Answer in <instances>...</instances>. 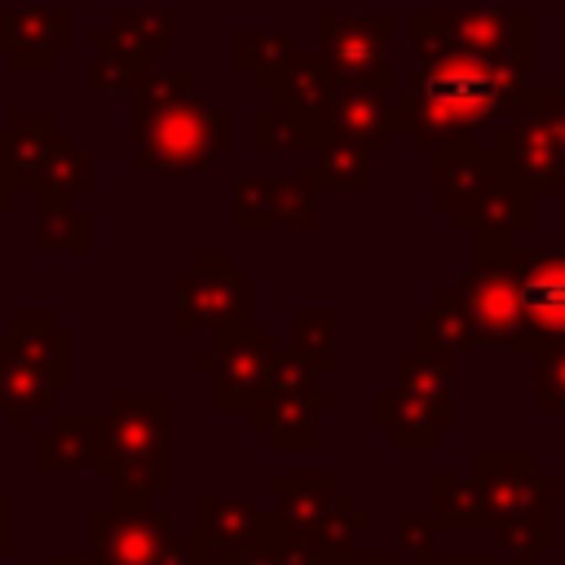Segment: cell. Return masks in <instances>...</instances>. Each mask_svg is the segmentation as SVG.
Masks as SVG:
<instances>
[{
	"mask_svg": "<svg viewBox=\"0 0 565 565\" xmlns=\"http://www.w3.org/2000/svg\"><path fill=\"white\" fill-rule=\"evenodd\" d=\"M530 75L468 49L428 53L415 66L411 88H393L397 132L419 154H441L455 146H477V132L499 115L521 110Z\"/></svg>",
	"mask_w": 565,
	"mask_h": 565,
	"instance_id": "6da1fadb",
	"label": "cell"
},
{
	"mask_svg": "<svg viewBox=\"0 0 565 565\" xmlns=\"http://www.w3.org/2000/svg\"><path fill=\"white\" fill-rule=\"evenodd\" d=\"M172 393L168 388H119L97 428L93 468L115 481V490L132 494H168L172 490Z\"/></svg>",
	"mask_w": 565,
	"mask_h": 565,
	"instance_id": "7a4b0ae2",
	"label": "cell"
},
{
	"mask_svg": "<svg viewBox=\"0 0 565 565\" xmlns=\"http://www.w3.org/2000/svg\"><path fill=\"white\" fill-rule=\"evenodd\" d=\"M472 477L512 565H534L556 547V477L530 450H477Z\"/></svg>",
	"mask_w": 565,
	"mask_h": 565,
	"instance_id": "3957f363",
	"label": "cell"
},
{
	"mask_svg": "<svg viewBox=\"0 0 565 565\" xmlns=\"http://www.w3.org/2000/svg\"><path fill=\"white\" fill-rule=\"evenodd\" d=\"M75 384V340L44 309H18L0 331V415L13 433H31L35 415Z\"/></svg>",
	"mask_w": 565,
	"mask_h": 565,
	"instance_id": "277c9868",
	"label": "cell"
},
{
	"mask_svg": "<svg viewBox=\"0 0 565 565\" xmlns=\"http://www.w3.org/2000/svg\"><path fill=\"white\" fill-rule=\"evenodd\" d=\"M234 110L216 106L212 93L194 88L190 97L137 110L132 115V172H207L221 154L234 150Z\"/></svg>",
	"mask_w": 565,
	"mask_h": 565,
	"instance_id": "5b68a950",
	"label": "cell"
},
{
	"mask_svg": "<svg viewBox=\"0 0 565 565\" xmlns=\"http://www.w3.org/2000/svg\"><path fill=\"white\" fill-rule=\"evenodd\" d=\"M278 512L274 521L282 525L287 539L327 552V547H353L358 534L375 530V516L358 508L349 490L335 486L327 468H278L269 477Z\"/></svg>",
	"mask_w": 565,
	"mask_h": 565,
	"instance_id": "8992f818",
	"label": "cell"
},
{
	"mask_svg": "<svg viewBox=\"0 0 565 565\" xmlns=\"http://www.w3.org/2000/svg\"><path fill=\"white\" fill-rule=\"evenodd\" d=\"M172 331L199 335V331H234L252 327L256 313V274L243 269L225 247H199L177 274H172Z\"/></svg>",
	"mask_w": 565,
	"mask_h": 565,
	"instance_id": "52a82bcc",
	"label": "cell"
},
{
	"mask_svg": "<svg viewBox=\"0 0 565 565\" xmlns=\"http://www.w3.org/2000/svg\"><path fill=\"white\" fill-rule=\"evenodd\" d=\"M411 31L419 57L468 49L530 75L539 53V18L530 9H415Z\"/></svg>",
	"mask_w": 565,
	"mask_h": 565,
	"instance_id": "ba28073f",
	"label": "cell"
},
{
	"mask_svg": "<svg viewBox=\"0 0 565 565\" xmlns=\"http://www.w3.org/2000/svg\"><path fill=\"white\" fill-rule=\"evenodd\" d=\"M93 556L97 565H194L199 539L177 534L150 494L115 490L110 508L93 516Z\"/></svg>",
	"mask_w": 565,
	"mask_h": 565,
	"instance_id": "9c48e42d",
	"label": "cell"
},
{
	"mask_svg": "<svg viewBox=\"0 0 565 565\" xmlns=\"http://www.w3.org/2000/svg\"><path fill=\"white\" fill-rule=\"evenodd\" d=\"M331 411H335V393L318 388V375L296 353H278L265 393L252 406V428L269 437L278 455H309L318 441V419Z\"/></svg>",
	"mask_w": 565,
	"mask_h": 565,
	"instance_id": "30bf717a",
	"label": "cell"
},
{
	"mask_svg": "<svg viewBox=\"0 0 565 565\" xmlns=\"http://www.w3.org/2000/svg\"><path fill=\"white\" fill-rule=\"evenodd\" d=\"M313 35L318 57L331 75V84H371V88H397V75L388 66V35H393V9L371 13H335L313 9Z\"/></svg>",
	"mask_w": 565,
	"mask_h": 565,
	"instance_id": "8fae6325",
	"label": "cell"
},
{
	"mask_svg": "<svg viewBox=\"0 0 565 565\" xmlns=\"http://www.w3.org/2000/svg\"><path fill=\"white\" fill-rule=\"evenodd\" d=\"M278 340L274 331L260 327H234V331H212V344L190 358L199 375H212V411L221 415H252V406L265 393V380L278 362Z\"/></svg>",
	"mask_w": 565,
	"mask_h": 565,
	"instance_id": "7c38bea8",
	"label": "cell"
},
{
	"mask_svg": "<svg viewBox=\"0 0 565 565\" xmlns=\"http://www.w3.org/2000/svg\"><path fill=\"white\" fill-rule=\"evenodd\" d=\"M512 260H472L455 282V296L477 331V349H516V353L534 349V331L521 313Z\"/></svg>",
	"mask_w": 565,
	"mask_h": 565,
	"instance_id": "4fadbf2b",
	"label": "cell"
},
{
	"mask_svg": "<svg viewBox=\"0 0 565 565\" xmlns=\"http://www.w3.org/2000/svg\"><path fill=\"white\" fill-rule=\"evenodd\" d=\"M499 172L534 194H565V150L534 110H512L490 146Z\"/></svg>",
	"mask_w": 565,
	"mask_h": 565,
	"instance_id": "5bb4252c",
	"label": "cell"
},
{
	"mask_svg": "<svg viewBox=\"0 0 565 565\" xmlns=\"http://www.w3.org/2000/svg\"><path fill=\"white\" fill-rule=\"evenodd\" d=\"M282 525L274 516H265L252 499L243 494H212V490H199L190 499V534L216 552V556H234L243 547H256L265 539H274Z\"/></svg>",
	"mask_w": 565,
	"mask_h": 565,
	"instance_id": "9a60e30c",
	"label": "cell"
},
{
	"mask_svg": "<svg viewBox=\"0 0 565 565\" xmlns=\"http://www.w3.org/2000/svg\"><path fill=\"white\" fill-rule=\"evenodd\" d=\"M75 44L71 9H0V53L13 71H49Z\"/></svg>",
	"mask_w": 565,
	"mask_h": 565,
	"instance_id": "2e32d148",
	"label": "cell"
},
{
	"mask_svg": "<svg viewBox=\"0 0 565 565\" xmlns=\"http://www.w3.org/2000/svg\"><path fill=\"white\" fill-rule=\"evenodd\" d=\"M521 313L534 331V340H561L565 335V252H530L521 247L512 260Z\"/></svg>",
	"mask_w": 565,
	"mask_h": 565,
	"instance_id": "e0dca14e",
	"label": "cell"
},
{
	"mask_svg": "<svg viewBox=\"0 0 565 565\" xmlns=\"http://www.w3.org/2000/svg\"><path fill=\"white\" fill-rule=\"evenodd\" d=\"M499 163L490 150L481 146H455L433 154V207L450 216V225L459 230L463 216L477 207V199L499 181Z\"/></svg>",
	"mask_w": 565,
	"mask_h": 565,
	"instance_id": "ac0fdd59",
	"label": "cell"
},
{
	"mask_svg": "<svg viewBox=\"0 0 565 565\" xmlns=\"http://www.w3.org/2000/svg\"><path fill=\"white\" fill-rule=\"evenodd\" d=\"M331 115V124L349 137H358L366 150L388 154L402 132H397V115H393V88H371V84H331V97L322 106Z\"/></svg>",
	"mask_w": 565,
	"mask_h": 565,
	"instance_id": "d6986e66",
	"label": "cell"
},
{
	"mask_svg": "<svg viewBox=\"0 0 565 565\" xmlns=\"http://www.w3.org/2000/svg\"><path fill=\"white\" fill-rule=\"evenodd\" d=\"M102 411H53L40 428H31V468L35 472H75L97 455Z\"/></svg>",
	"mask_w": 565,
	"mask_h": 565,
	"instance_id": "ffe728a7",
	"label": "cell"
},
{
	"mask_svg": "<svg viewBox=\"0 0 565 565\" xmlns=\"http://www.w3.org/2000/svg\"><path fill=\"white\" fill-rule=\"evenodd\" d=\"M57 137V124L49 110H13L0 128V177L13 194H31L35 177L44 168V154Z\"/></svg>",
	"mask_w": 565,
	"mask_h": 565,
	"instance_id": "44dd1931",
	"label": "cell"
},
{
	"mask_svg": "<svg viewBox=\"0 0 565 565\" xmlns=\"http://www.w3.org/2000/svg\"><path fill=\"white\" fill-rule=\"evenodd\" d=\"M393 388L428 406L441 428H455V358L450 353H424V349H397L393 353Z\"/></svg>",
	"mask_w": 565,
	"mask_h": 565,
	"instance_id": "7402d4cb",
	"label": "cell"
},
{
	"mask_svg": "<svg viewBox=\"0 0 565 565\" xmlns=\"http://www.w3.org/2000/svg\"><path fill=\"white\" fill-rule=\"evenodd\" d=\"M313 181L322 194H371L375 190V150H366L358 137L340 132L335 124L313 150Z\"/></svg>",
	"mask_w": 565,
	"mask_h": 565,
	"instance_id": "603a6c76",
	"label": "cell"
},
{
	"mask_svg": "<svg viewBox=\"0 0 565 565\" xmlns=\"http://www.w3.org/2000/svg\"><path fill=\"white\" fill-rule=\"evenodd\" d=\"M371 424H375V433H384L393 441L397 455H428L437 446V437L446 433L441 419L428 406H419L415 397H406L402 388H380L371 397Z\"/></svg>",
	"mask_w": 565,
	"mask_h": 565,
	"instance_id": "cb8c5ba5",
	"label": "cell"
},
{
	"mask_svg": "<svg viewBox=\"0 0 565 565\" xmlns=\"http://www.w3.org/2000/svg\"><path fill=\"white\" fill-rule=\"evenodd\" d=\"M247 128H252V150H260V154H313L331 128V115L260 106V110H252Z\"/></svg>",
	"mask_w": 565,
	"mask_h": 565,
	"instance_id": "d4e9b609",
	"label": "cell"
},
{
	"mask_svg": "<svg viewBox=\"0 0 565 565\" xmlns=\"http://www.w3.org/2000/svg\"><path fill=\"white\" fill-rule=\"evenodd\" d=\"M539 225V194L499 177L481 199L477 207L463 216V234H499V238H521L525 230Z\"/></svg>",
	"mask_w": 565,
	"mask_h": 565,
	"instance_id": "484cf974",
	"label": "cell"
},
{
	"mask_svg": "<svg viewBox=\"0 0 565 565\" xmlns=\"http://www.w3.org/2000/svg\"><path fill=\"white\" fill-rule=\"evenodd\" d=\"M31 207V252H93V212L79 207V199L35 190Z\"/></svg>",
	"mask_w": 565,
	"mask_h": 565,
	"instance_id": "4316f807",
	"label": "cell"
},
{
	"mask_svg": "<svg viewBox=\"0 0 565 565\" xmlns=\"http://www.w3.org/2000/svg\"><path fill=\"white\" fill-rule=\"evenodd\" d=\"M437 534H494V516L490 503L477 486V477H459L450 468H441L433 477V516Z\"/></svg>",
	"mask_w": 565,
	"mask_h": 565,
	"instance_id": "83f0119b",
	"label": "cell"
},
{
	"mask_svg": "<svg viewBox=\"0 0 565 565\" xmlns=\"http://www.w3.org/2000/svg\"><path fill=\"white\" fill-rule=\"evenodd\" d=\"M411 349L450 353V358L477 349V331H472V322H468V313H463L455 287L433 291V305L411 318Z\"/></svg>",
	"mask_w": 565,
	"mask_h": 565,
	"instance_id": "f1b7e54d",
	"label": "cell"
},
{
	"mask_svg": "<svg viewBox=\"0 0 565 565\" xmlns=\"http://www.w3.org/2000/svg\"><path fill=\"white\" fill-rule=\"evenodd\" d=\"M291 53H296V35H291L287 26H282V31H247V26H238L234 40H230V62H234V71H243L247 84H252L256 93H265V97H269L274 84L282 79Z\"/></svg>",
	"mask_w": 565,
	"mask_h": 565,
	"instance_id": "f546056e",
	"label": "cell"
},
{
	"mask_svg": "<svg viewBox=\"0 0 565 565\" xmlns=\"http://www.w3.org/2000/svg\"><path fill=\"white\" fill-rule=\"evenodd\" d=\"M106 35L141 53L146 62H159V53L177 44V13L172 9H115L106 18Z\"/></svg>",
	"mask_w": 565,
	"mask_h": 565,
	"instance_id": "4dcf8cb0",
	"label": "cell"
},
{
	"mask_svg": "<svg viewBox=\"0 0 565 565\" xmlns=\"http://www.w3.org/2000/svg\"><path fill=\"white\" fill-rule=\"evenodd\" d=\"M327 97H331V75L322 66L318 49H296L282 79L269 93V106L274 110H322Z\"/></svg>",
	"mask_w": 565,
	"mask_h": 565,
	"instance_id": "1f68e13d",
	"label": "cell"
},
{
	"mask_svg": "<svg viewBox=\"0 0 565 565\" xmlns=\"http://www.w3.org/2000/svg\"><path fill=\"white\" fill-rule=\"evenodd\" d=\"M35 190H49V194H66V199H84L93 190V154L66 132L57 128L49 154H44V168L35 177ZM31 190V194H35Z\"/></svg>",
	"mask_w": 565,
	"mask_h": 565,
	"instance_id": "d6a6232c",
	"label": "cell"
},
{
	"mask_svg": "<svg viewBox=\"0 0 565 565\" xmlns=\"http://www.w3.org/2000/svg\"><path fill=\"white\" fill-rule=\"evenodd\" d=\"M278 177L252 172L230 185V225L234 234H274L278 230Z\"/></svg>",
	"mask_w": 565,
	"mask_h": 565,
	"instance_id": "836d02e7",
	"label": "cell"
},
{
	"mask_svg": "<svg viewBox=\"0 0 565 565\" xmlns=\"http://www.w3.org/2000/svg\"><path fill=\"white\" fill-rule=\"evenodd\" d=\"M287 353H296L313 375H331L335 371V313L331 309H296Z\"/></svg>",
	"mask_w": 565,
	"mask_h": 565,
	"instance_id": "e575fe53",
	"label": "cell"
},
{
	"mask_svg": "<svg viewBox=\"0 0 565 565\" xmlns=\"http://www.w3.org/2000/svg\"><path fill=\"white\" fill-rule=\"evenodd\" d=\"M88 44H93V53H97L93 75H88L93 93H132V84L141 79V71H146L150 62H146L141 53L115 44V40L106 35V26H97V31L88 35Z\"/></svg>",
	"mask_w": 565,
	"mask_h": 565,
	"instance_id": "d590c367",
	"label": "cell"
},
{
	"mask_svg": "<svg viewBox=\"0 0 565 565\" xmlns=\"http://www.w3.org/2000/svg\"><path fill=\"white\" fill-rule=\"evenodd\" d=\"M318 181H313V168H296L287 177H278V230H296V234H309L318 225Z\"/></svg>",
	"mask_w": 565,
	"mask_h": 565,
	"instance_id": "8d00e7d4",
	"label": "cell"
},
{
	"mask_svg": "<svg viewBox=\"0 0 565 565\" xmlns=\"http://www.w3.org/2000/svg\"><path fill=\"white\" fill-rule=\"evenodd\" d=\"M534 411L561 415L565 411V335L561 340H534Z\"/></svg>",
	"mask_w": 565,
	"mask_h": 565,
	"instance_id": "74e56055",
	"label": "cell"
},
{
	"mask_svg": "<svg viewBox=\"0 0 565 565\" xmlns=\"http://www.w3.org/2000/svg\"><path fill=\"white\" fill-rule=\"evenodd\" d=\"M199 84H194V71L190 66H159L150 62L141 71V79L132 84V115L137 110H159V106H172L181 97H190Z\"/></svg>",
	"mask_w": 565,
	"mask_h": 565,
	"instance_id": "f35d334b",
	"label": "cell"
},
{
	"mask_svg": "<svg viewBox=\"0 0 565 565\" xmlns=\"http://www.w3.org/2000/svg\"><path fill=\"white\" fill-rule=\"evenodd\" d=\"M393 552L406 556L411 565H428L437 556V525L428 516L397 512L393 516Z\"/></svg>",
	"mask_w": 565,
	"mask_h": 565,
	"instance_id": "ab89813d",
	"label": "cell"
},
{
	"mask_svg": "<svg viewBox=\"0 0 565 565\" xmlns=\"http://www.w3.org/2000/svg\"><path fill=\"white\" fill-rule=\"evenodd\" d=\"M313 556H318L313 547H305V543H296V539H287V534L278 530L274 539L234 552L230 565H313Z\"/></svg>",
	"mask_w": 565,
	"mask_h": 565,
	"instance_id": "60d3db41",
	"label": "cell"
},
{
	"mask_svg": "<svg viewBox=\"0 0 565 565\" xmlns=\"http://www.w3.org/2000/svg\"><path fill=\"white\" fill-rule=\"evenodd\" d=\"M521 110H534L547 124V132L561 141V150H565V88H530Z\"/></svg>",
	"mask_w": 565,
	"mask_h": 565,
	"instance_id": "b9f144b4",
	"label": "cell"
},
{
	"mask_svg": "<svg viewBox=\"0 0 565 565\" xmlns=\"http://www.w3.org/2000/svg\"><path fill=\"white\" fill-rule=\"evenodd\" d=\"M313 565H397V552H366V547H327Z\"/></svg>",
	"mask_w": 565,
	"mask_h": 565,
	"instance_id": "7bdbcfd3",
	"label": "cell"
},
{
	"mask_svg": "<svg viewBox=\"0 0 565 565\" xmlns=\"http://www.w3.org/2000/svg\"><path fill=\"white\" fill-rule=\"evenodd\" d=\"M13 543V494L0 490V552H9Z\"/></svg>",
	"mask_w": 565,
	"mask_h": 565,
	"instance_id": "ee69618b",
	"label": "cell"
},
{
	"mask_svg": "<svg viewBox=\"0 0 565 565\" xmlns=\"http://www.w3.org/2000/svg\"><path fill=\"white\" fill-rule=\"evenodd\" d=\"M428 565H494V552H459V556H433Z\"/></svg>",
	"mask_w": 565,
	"mask_h": 565,
	"instance_id": "f6af8a7d",
	"label": "cell"
},
{
	"mask_svg": "<svg viewBox=\"0 0 565 565\" xmlns=\"http://www.w3.org/2000/svg\"><path fill=\"white\" fill-rule=\"evenodd\" d=\"M53 565H97V556L93 552H57Z\"/></svg>",
	"mask_w": 565,
	"mask_h": 565,
	"instance_id": "bcb514c9",
	"label": "cell"
},
{
	"mask_svg": "<svg viewBox=\"0 0 565 565\" xmlns=\"http://www.w3.org/2000/svg\"><path fill=\"white\" fill-rule=\"evenodd\" d=\"M194 565H230V556H216V552L199 547V561H194Z\"/></svg>",
	"mask_w": 565,
	"mask_h": 565,
	"instance_id": "7dc6e473",
	"label": "cell"
},
{
	"mask_svg": "<svg viewBox=\"0 0 565 565\" xmlns=\"http://www.w3.org/2000/svg\"><path fill=\"white\" fill-rule=\"evenodd\" d=\"M13 199H18V194H13V190H9V185H4V177H0V212H4V207H9V203H13Z\"/></svg>",
	"mask_w": 565,
	"mask_h": 565,
	"instance_id": "c3c4849f",
	"label": "cell"
}]
</instances>
